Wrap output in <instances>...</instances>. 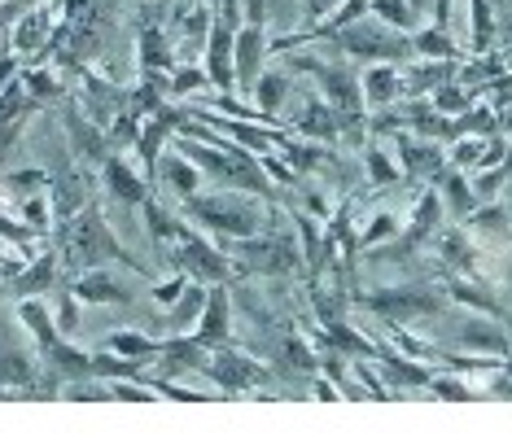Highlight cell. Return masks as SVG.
I'll use <instances>...</instances> for the list:
<instances>
[{"instance_id": "obj_1", "label": "cell", "mask_w": 512, "mask_h": 446, "mask_svg": "<svg viewBox=\"0 0 512 446\" xmlns=\"http://www.w3.org/2000/svg\"><path fill=\"white\" fill-rule=\"evenodd\" d=\"M62 258H66V267H71V272H79V267H101L106 258L136 267V258L127 254L119 241H114V232L106 228V219H101L97 210H79V219L66 228ZM136 272H141V267H136Z\"/></svg>"}, {"instance_id": "obj_2", "label": "cell", "mask_w": 512, "mask_h": 446, "mask_svg": "<svg viewBox=\"0 0 512 446\" xmlns=\"http://www.w3.org/2000/svg\"><path fill=\"white\" fill-rule=\"evenodd\" d=\"M180 154L184 158H193V162H202L211 175H219V180H232V184H241V189H267V180H263V171H259V162H254L246 149H228V145H197V140L184 136L180 140Z\"/></svg>"}, {"instance_id": "obj_3", "label": "cell", "mask_w": 512, "mask_h": 446, "mask_svg": "<svg viewBox=\"0 0 512 446\" xmlns=\"http://www.w3.org/2000/svg\"><path fill=\"white\" fill-rule=\"evenodd\" d=\"M333 44L342 53H351V57H386V62H394V57H407V49H412L403 35L390 31V22H372V18L342 27L333 35Z\"/></svg>"}, {"instance_id": "obj_4", "label": "cell", "mask_w": 512, "mask_h": 446, "mask_svg": "<svg viewBox=\"0 0 512 446\" xmlns=\"http://www.w3.org/2000/svg\"><path fill=\"white\" fill-rule=\"evenodd\" d=\"M189 215H197L206 223V228L215 232H232V237H254L259 232V210H254L250 202H241V197H206V202H189Z\"/></svg>"}, {"instance_id": "obj_5", "label": "cell", "mask_w": 512, "mask_h": 446, "mask_svg": "<svg viewBox=\"0 0 512 446\" xmlns=\"http://www.w3.org/2000/svg\"><path fill=\"white\" fill-rule=\"evenodd\" d=\"M167 254H171V263H176L184 276H202V280H224L228 276L224 254H215L206 241H197V232H189V228L171 232Z\"/></svg>"}, {"instance_id": "obj_6", "label": "cell", "mask_w": 512, "mask_h": 446, "mask_svg": "<svg viewBox=\"0 0 512 446\" xmlns=\"http://www.w3.org/2000/svg\"><path fill=\"white\" fill-rule=\"evenodd\" d=\"M62 14H66V9L57 5V0H44V5L22 9V14H18V27H14V49H18L22 57L49 49L53 35H57V22H62Z\"/></svg>"}, {"instance_id": "obj_7", "label": "cell", "mask_w": 512, "mask_h": 446, "mask_svg": "<svg viewBox=\"0 0 512 446\" xmlns=\"http://www.w3.org/2000/svg\"><path fill=\"white\" fill-rule=\"evenodd\" d=\"M237 258L250 272H267V276H285L298 267V254L285 237H241Z\"/></svg>"}, {"instance_id": "obj_8", "label": "cell", "mask_w": 512, "mask_h": 446, "mask_svg": "<svg viewBox=\"0 0 512 446\" xmlns=\"http://www.w3.org/2000/svg\"><path fill=\"white\" fill-rule=\"evenodd\" d=\"M237 31L241 27H232L228 18H219L215 27H211V35H206V79H211L219 92H228L232 84H237V62H232Z\"/></svg>"}, {"instance_id": "obj_9", "label": "cell", "mask_w": 512, "mask_h": 446, "mask_svg": "<svg viewBox=\"0 0 512 446\" xmlns=\"http://www.w3.org/2000/svg\"><path fill=\"white\" fill-rule=\"evenodd\" d=\"M368 307L377 311V315H429V311H442V302L434 298V293H421V289H386V293H372L368 298Z\"/></svg>"}, {"instance_id": "obj_10", "label": "cell", "mask_w": 512, "mask_h": 446, "mask_svg": "<svg viewBox=\"0 0 512 446\" xmlns=\"http://www.w3.org/2000/svg\"><path fill=\"white\" fill-rule=\"evenodd\" d=\"M211 377L224 385V390H250V385H259V381H267V372L259 368L254 359H246V355H232V350H219V359L211 363Z\"/></svg>"}, {"instance_id": "obj_11", "label": "cell", "mask_w": 512, "mask_h": 446, "mask_svg": "<svg viewBox=\"0 0 512 446\" xmlns=\"http://www.w3.org/2000/svg\"><path fill=\"white\" fill-rule=\"evenodd\" d=\"M263 44H267L263 27H250V22H246V27L237 31V44H232V62H237V84H241V88H254V79H259Z\"/></svg>"}, {"instance_id": "obj_12", "label": "cell", "mask_w": 512, "mask_h": 446, "mask_svg": "<svg viewBox=\"0 0 512 446\" xmlns=\"http://www.w3.org/2000/svg\"><path fill=\"white\" fill-rule=\"evenodd\" d=\"M298 66H307L311 75H320V79H324V88H329V101L337 105V110H346V114H355V110H359L355 79L346 75V70H337V66H320V62H307V57H298Z\"/></svg>"}, {"instance_id": "obj_13", "label": "cell", "mask_w": 512, "mask_h": 446, "mask_svg": "<svg viewBox=\"0 0 512 446\" xmlns=\"http://www.w3.org/2000/svg\"><path fill=\"white\" fill-rule=\"evenodd\" d=\"M193 337L206 350L228 342V293L224 289H211V298H206V320L193 328Z\"/></svg>"}, {"instance_id": "obj_14", "label": "cell", "mask_w": 512, "mask_h": 446, "mask_svg": "<svg viewBox=\"0 0 512 446\" xmlns=\"http://www.w3.org/2000/svg\"><path fill=\"white\" fill-rule=\"evenodd\" d=\"M71 289H75L79 302H132V293H127L110 272H101V267H92V276H79Z\"/></svg>"}, {"instance_id": "obj_15", "label": "cell", "mask_w": 512, "mask_h": 446, "mask_svg": "<svg viewBox=\"0 0 512 446\" xmlns=\"http://www.w3.org/2000/svg\"><path fill=\"white\" fill-rule=\"evenodd\" d=\"M53 280H57V254H40L36 263H27L14 276V293L18 298H36V293L53 289Z\"/></svg>"}, {"instance_id": "obj_16", "label": "cell", "mask_w": 512, "mask_h": 446, "mask_svg": "<svg viewBox=\"0 0 512 446\" xmlns=\"http://www.w3.org/2000/svg\"><path fill=\"white\" fill-rule=\"evenodd\" d=\"M364 97H368L372 105H390L394 97H399V70H394L390 62L372 66L368 75H364Z\"/></svg>"}, {"instance_id": "obj_17", "label": "cell", "mask_w": 512, "mask_h": 446, "mask_svg": "<svg viewBox=\"0 0 512 446\" xmlns=\"http://www.w3.org/2000/svg\"><path fill=\"white\" fill-rule=\"evenodd\" d=\"M106 184H110V193H114V197H123V202H145V184H141V175L127 171V162H123V158H106Z\"/></svg>"}, {"instance_id": "obj_18", "label": "cell", "mask_w": 512, "mask_h": 446, "mask_svg": "<svg viewBox=\"0 0 512 446\" xmlns=\"http://www.w3.org/2000/svg\"><path fill=\"white\" fill-rule=\"evenodd\" d=\"M27 385H36V368H31V359L0 350V390H27Z\"/></svg>"}, {"instance_id": "obj_19", "label": "cell", "mask_w": 512, "mask_h": 446, "mask_svg": "<svg viewBox=\"0 0 512 446\" xmlns=\"http://www.w3.org/2000/svg\"><path fill=\"white\" fill-rule=\"evenodd\" d=\"M285 92H289V79L281 75V70H267V75H259V79H254V97H259V110H263V119H267V114H276V110H281Z\"/></svg>"}, {"instance_id": "obj_20", "label": "cell", "mask_w": 512, "mask_h": 446, "mask_svg": "<svg viewBox=\"0 0 512 446\" xmlns=\"http://www.w3.org/2000/svg\"><path fill=\"white\" fill-rule=\"evenodd\" d=\"M110 350L123 359H149V355H162V342H154V337H145V333H114Z\"/></svg>"}, {"instance_id": "obj_21", "label": "cell", "mask_w": 512, "mask_h": 446, "mask_svg": "<svg viewBox=\"0 0 512 446\" xmlns=\"http://www.w3.org/2000/svg\"><path fill=\"white\" fill-rule=\"evenodd\" d=\"M206 298H211V293H206L202 285H184V293H180V307L171 311V328H180V324L197 320V315L206 311Z\"/></svg>"}, {"instance_id": "obj_22", "label": "cell", "mask_w": 512, "mask_h": 446, "mask_svg": "<svg viewBox=\"0 0 512 446\" xmlns=\"http://www.w3.org/2000/svg\"><path fill=\"white\" fill-rule=\"evenodd\" d=\"M18 79H22V88L31 92V97H40V101H57V79L49 75V70H40V66H27V70H18Z\"/></svg>"}, {"instance_id": "obj_23", "label": "cell", "mask_w": 512, "mask_h": 446, "mask_svg": "<svg viewBox=\"0 0 512 446\" xmlns=\"http://www.w3.org/2000/svg\"><path fill=\"white\" fill-rule=\"evenodd\" d=\"M412 49H416V53H425V57H456V44L447 40V27L421 31V35L412 40Z\"/></svg>"}, {"instance_id": "obj_24", "label": "cell", "mask_w": 512, "mask_h": 446, "mask_svg": "<svg viewBox=\"0 0 512 446\" xmlns=\"http://www.w3.org/2000/svg\"><path fill=\"white\" fill-rule=\"evenodd\" d=\"M333 127H337V114L329 105H311L298 119V132H307V136H333Z\"/></svg>"}, {"instance_id": "obj_25", "label": "cell", "mask_w": 512, "mask_h": 446, "mask_svg": "<svg viewBox=\"0 0 512 446\" xmlns=\"http://www.w3.org/2000/svg\"><path fill=\"white\" fill-rule=\"evenodd\" d=\"M372 14L390 27H412V5L407 0H372Z\"/></svg>"}, {"instance_id": "obj_26", "label": "cell", "mask_w": 512, "mask_h": 446, "mask_svg": "<svg viewBox=\"0 0 512 446\" xmlns=\"http://www.w3.org/2000/svg\"><path fill=\"white\" fill-rule=\"evenodd\" d=\"M66 123H71V140L79 145V154H84V158H101V136L92 132V127H88L84 119H79V114H71Z\"/></svg>"}, {"instance_id": "obj_27", "label": "cell", "mask_w": 512, "mask_h": 446, "mask_svg": "<svg viewBox=\"0 0 512 446\" xmlns=\"http://www.w3.org/2000/svg\"><path fill=\"white\" fill-rule=\"evenodd\" d=\"M399 154H403V162H407V167H412V171H425V167H434V162H438V154H434V149H425V145H416V140H399Z\"/></svg>"}, {"instance_id": "obj_28", "label": "cell", "mask_w": 512, "mask_h": 446, "mask_svg": "<svg viewBox=\"0 0 512 446\" xmlns=\"http://www.w3.org/2000/svg\"><path fill=\"white\" fill-rule=\"evenodd\" d=\"M44 184V171H14V175H0V189L5 193H36Z\"/></svg>"}, {"instance_id": "obj_29", "label": "cell", "mask_w": 512, "mask_h": 446, "mask_svg": "<svg viewBox=\"0 0 512 446\" xmlns=\"http://www.w3.org/2000/svg\"><path fill=\"white\" fill-rule=\"evenodd\" d=\"M162 162H167V175H171V184H176L180 193H193L197 189V171L184 158H162Z\"/></svg>"}, {"instance_id": "obj_30", "label": "cell", "mask_w": 512, "mask_h": 446, "mask_svg": "<svg viewBox=\"0 0 512 446\" xmlns=\"http://www.w3.org/2000/svg\"><path fill=\"white\" fill-rule=\"evenodd\" d=\"M464 342H469V346H486V350H499V346H504L495 328H482V324H464Z\"/></svg>"}, {"instance_id": "obj_31", "label": "cell", "mask_w": 512, "mask_h": 446, "mask_svg": "<svg viewBox=\"0 0 512 446\" xmlns=\"http://www.w3.org/2000/svg\"><path fill=\"white\" fill-rule=\"evenodd\" d=\"M368 175H372V180H377V184H390V180H399V171L390 167V158L381 154V149H372V154H368Z\"/></svg>"}, {"instance_id": "obj_32", "label": "cell", "mask_w": 512, "mask_h": 446, "mask_svg": "<svg viewBox=\"0 0 512 446\" xmlns=\"http://www.w3.org/2000/svg\"><path fill=\"white\" fill-rule=\"evenodd\" d=\"M491 40V18H486V0H473V44Z\"/></svg>"}, {"instance_id": "obj_33", "label": "cell", "mask_w": 512, "mask_h": 446, "mask_svg": "<svg viewBox=\"0 0 512 446\" xmlns=\"http://www.w3.org/2000/svg\"><path fill=\"white\" fill-rule=\"evenodd\" d=\"M22 219H27L31 228H44V223H49V202H44V197H27V206H22Z\"/></svg>"}, {"instance_id": "obj_34", "label": "cell", "mask_w": 512, "mask_h": 446, "mask_svg": "<svg viewBox=\"0 0 512 446\" xmlns=\"http://www.w3.org/2000/svg\"><path fill=\"white\" fill-rule=\"evenodd\" d=\"M447 193H451V206H456V210H469L473 206V193L464 189L460 175H451V180H447Z\"/></svg>"}, {"instance_id": "obj_35", "label": "cell", "mask_w": 512, "mask_h": 446, "mask_svg": "<svg viewBox=\"0 0 512 446\" xmlns=\"http://www.w3.org/2000/svg\"><path fill=\"white\" fill-rule=\"evenodd\" d=\"M202 70H180V75H176V84H171V92H176V97H189V92L197 88V84H202Z\"/></svg>"}, {"instance_id": "obj_36", "label": "cell", "mask_w": 512, "mask_h": 446, "mask_svg": "<svg viewBox=\"0 0 512 446\" xmlns=\"http://www.w3.org/2000/svg\"><path fill=\"white\" fill-rule=\"evenodd\" d=\"M184 285H189V280H184V276H176V280H167V285H158L154 293H158V302H162V307H171V302H180V293H184Z\"/></svg>"}, {"instance_id": "obj_37", "label": "cell", "mask_w": 512, "mask_h": 446, "mask_svg": "<svg viewBox=\"0 0 512 446\" xmlns=\"http://www.w3.org/2000/svg\"><path fill=\"white\" fill-rule=\"evenodd\" d=\"M241 14H246L250 27H263L267 22V0H241Z\"/></svg>"}, {"instance_id": "obj_38", "label": "cell", "mask_w": 512, "mask_h": 446, "mask_svg": "<svg viewBox=\"0 0 512 446\" xmlns=\"http://www.w3.org/2000/svg\"><path fill=\"white\" fill-rule=\"evenodd\" d=\"M390 232H394V219H390V215H377V219H372V223H368L364 241H386V237H390Z\"/></svg>"}, {"instance_id": "obj_39", "label": "cell", "mask_w": 512, "mask_h": 446, "mask_svg": "<svg viewBox=\"0 0 512 446\" xmlns=\"http://www.w3.org/2000/svg\"><path fill=\"white\" fill-rule=\"evenodd\" d=\"M337 9V0H307V18L311 22H324Z\"/></svg>"}, {"instance_id": "obj_40", "label": "cell", "mask_w": 512, "mask_h": 446, "mask_svg": "<svg viewBox=\"0 0 512 446\" xmlns=\"http://www.w3.org/2000/svg\"><path fill=\"white\" fill-rule=\"evenodd\" d=\"M14 75H18V62L9 53H0V92H5L9 84H14Z\"/></svg>"}, {"instance_id": "obj_41", "label": "cell", "mask_w": 512, "mask_h": 446, "mask_svg": "<svg viewBox=\"0 0 512 446\" xmlns=\"http://www.w3.org/2000/svg\"><path fill=\"white\" fill-rule=\"evenodd\" d=\"M464 97H460V88H438V110H460Z\"/></svg>"}, {"instance_id": "obj_42", "label": "cell", "mask_w": 512, "mask_h": 446, "mask_svg": "<svg viewBox=\"0 0 512 446\" xmlns=\"http://www.w3.org/2000/svg\"><path fill=\"white\" fill-rule=\"evenodd\" d=\"M224 18L232 27H241V0H224Z\"/></svg>"}, {"instance_id": "obj_43", "label": "cell", "mask_w": 512, "mask_h": 446, "mask_svg": "<svg viewBox=\"0 0 512 446\" xmlns=\"http://www.w3.org/2000/svg\"><path fill=\"white\" fill-rule=\"evenodd\" d=\"M407 5H412V9H429V5H434V0H407Z\"/></svg>"}]
</instances>
